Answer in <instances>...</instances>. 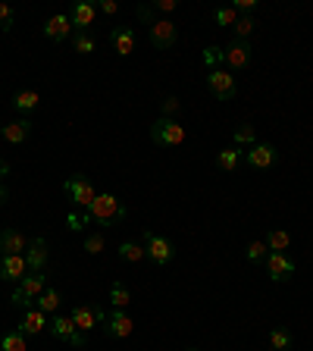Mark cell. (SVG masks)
I'll return each mask as SVG.
<instances>
[{"label": "cell", "instance_id": "cell-1", "mask_svg": "<svg viewBox=\"0 0 313 351\" xmlns=\"http://www.w3.org/2000/svg\"><path fill=\"white\" fill-rule=\"evenodd\" d=\"M88 217H91V223H97V226H113V223L125 219V207L116 195H97L95 204L88 207Z\"/></svg>", "mask_w": 313, "mask_h": 351}, {"label": "cell", "instance_id": "cell-2", "mask_svg": "<svg viewBox=\"0 0 313 351\" xmlns=\"http://www.w3.org/2000/svg\"><path fill=\"white\" fill-rule=\"evenodd\" d=\"M44 289H47V276H44V273H29V276L16 285V292L10 295V304L19 307V311H29V307H35V301L41 298Z\"/></svg>", "mask_w": 313, "mask_h": 351}, {"label": "cell", "instance_id": "cell-3", "mask_svg": "<svg viewBox=\"0 0 313 351\" xmlns=\"http://www.w3.org/2000/svg\"><path fill=\"white\" fill-rule=\"evenodd\" d=\"M63 189H66V195H69V201H73L75 210H88V207L95 204V197H97L91 179H88V176H82V173L69 176V179L63 182Z\"/></svg>", "mask_w": 313, "mask_h": 351}, {"label": "cell", "instance_id": "cell-4", "mask_svg": "<svg viewBox=\"0 0 313 351\" xmlns=\"http://www.w3.org/2000/svg\"><path fill=\"white\" fill-rule=\"evenodd\" d=\"M151 141H157V145H163V147L182 145V141H185V125L175 123V119L160 117L157 123L151 125Z\"/></svg>", "mask_w": 313, "mask_h": 351}, {"label": "cell", "instance_id": "cell-5", "mask_svg": "<svg viewBox=\"0 0 313 351\" xmlns=\"http://www.w3.org/2000/svg\"><path fill=\"white\" fill-rule=\"evenodd\" d=\"M207 88L216 101H232L238 95V85H235V75L229 69H210L207 73Z\"/></svg>", "mask_w": 313, "mask_h": 351}, {"label": "cell", "instance_id": "cell-6", "mask_svg": "<svg viewBox=\"0 0 313 351\" xmlns=\"http://www.w3.org/2000/svg\"><path fill=\"white\" fill-rule=\"evenodd\" d=\"M141 239H145L147 261H153V263H157V267H166V263L175 257L173 241H169V239H163V235H157V232H145V235H141Z\"/></svg>", "mask_w": 313, "mask_h": 351}, {"label": "cell", "instance_id": "cell-7", "mask_svg": "<svg viewBox=\"0 0 313 351\" xmlns=\"http://www.w3.org/2000/svg\"><path fill=\"white\" fill-rule=\"evenodd\" d=\"M251 41H238V38H232V41L226 44V47H223V63L229 66V73H232V69H248L251 66Z\"/></svg>", "mask_w": 313, "mask_h": 351}, {"label": "cell", "instance_id": "cell-8", "mask_svg": "<svg viewBox=\"0 0 313 351\" xmlns=\"http://www.w3.org/2000/svg\"><path fill=\"white\" fill-rule=\"evenodd\" d=\"M29 263H25V254H0V279L3 282H16L29 276Z\"/></svg>", "mask_w": 313, "mask_h": 351}, {"label": "cell", "instance_id": "cell-9", "mask_svg": "<svg viewBox=\"0 0 313 351\" xmlns=\"http://www.w3.org/2000/svg\"><path fill=\"white\" fill-rule=\"evenodd\" d=\"M73 323H75V329H82V332H91L95 326H103L107 323V314H103L97 304H79V307H73Z\"/></svg>", "mask_w": 313, "mask_h": 351}, {"label": "cell", "instance_id": "cell-10", "mask_svg": "<svg viewBox=\"0 0 313 351\" xmlns=\"http://www.w3.org/2000/svg\"><path fill=\"white\" fill-rule=\"evenodd\" d=\"M276 160H279V151L273 145H266V141H257V145H251L245 151V163L254 169H270L276 167Z\"/></svg>", "mask_w": 313, "mask_h": 351}, {"label": "cell", "instance_id": "cell-11", "mask_svg": "<svg viewBox=\"0 0 313 351\" xmlns=\"http://www.w3.org/2000/svg\"><path fill=\"white\" fill-rule=\"evenodd\" d=\"M263 263H266V276H270L273 282H288V279L295 276V261L288 254H276V251H270Z\"/></svg>", "mask_w": 313, "mask_h": 351}, {"label": "cell", "instance_id": "cell-12", "mask_svg": "<svg viewBox=\"0 0 313 351\" xmlns=\"http://www.w3.org/2000/svg\"><path fill=\"white\" fill-rule=\"evenodd\" d=\"M151 44L157 47V51H169L175 41H179V29H175V22H169V19H157L151 25Z\"/></svg>", "mask_w": 313, "mask_h": 351}, {"label": "cell", "instance_id": "cell-13", "mask_svg": "<svg viewBox=\"0 0 313 351\" xmlns=\"http://www.w3.org/2000/svg\"><path fill=\"white\" fill-rule=\"evenodd\" d=\"M132 329H135V323H132V317L125 314V311H113V314L107 317V323H103V332H107L110 339H129Z\"/></svg>", "mask_w": 313, "mask_h": 351}, {"label": "cell", "instance_id": "cell-14", "mask_svg": "<svg viewBox=\"0 0 313 351\" xmlns=\"http://www.w3.org/2000/svg\"><path fill=\"white\" fill-rule=\"evenodd\" d=\"M29 235L19 232V229H3L0 232V254H25L29 248Z\"/></svg>", "mask_w": 313, "mask_h": 351}, {"label": "cell", "instance_id": "cell-15", "mask_svg": "<svg viewBox=\"0 0 313 351\" xmlns=\"http://www.w3.org/2000/svg\"><path fill=\"white\" fill-rule=\"evenodd\" d=\"M47 261H51V254H47V241H44V239H32L29 248H25V263H29V270L32 273H44Z\"/></svg>", "mask_w": 313, "mask_h": 351}, {"label": "cell", "instance_id": "cell-16", "mask_svg": "<svg viewBox=\"0 0 313 351\" xmlns=\"http://www.w3.org/2000/svg\"><path fill=\"white\" fill-rule=\"evenodd\" d=\"M29 135H32V119L29 117H19V119H13V123H7L3 129H0V138L7 141V145H22Z\"/></svg>", "mask_w": 313, "mask_h": 351}, {"label": "cell", "instance_id": "cell-17", "mask_svg": "<svg viewBox=\"0 0 313 351\" xmlns=\"http://www.w3.org/2000/svg\"><path fill=\"white\" fill-rule=\"evenodd\" d=\"M69 35H73V19H69V16L57 13L44 22V38H47V41H66Z\"/></svg>", "mask_w": 313, "mask_h": 351}, {"label": "cell", "instance_id": "cell-18", "mask_svg": "<svg viewBox=\"0 0 313 351\" xmlns=\"http://www.w3.org/2000/svg\"><path fill=\"white\" fill-rule=\"evenodd\" d=\"M69 19H73L75 32H91V25H95V19H97V7L95 3H88V0H82V3H75L73 7Z\"/></svg>", "mask_w": 313, "mask_h": 351}, {"label": "cell", "instance_id": "cell-19", "mask_svg": "<svg viewBox=\"0 0 313 351\" xmlns=\"http://www.w3.org/2000/svg\"><path fill=\"white\" fill-rule=\"evenodd\" d=\"M110 44H113V51L119 57H129L135 51V32H132V25H119V29L110 32Z\"/></svg>", "mask_w": 313, "mask_h": 351}, {"label": "cell", "instance_id": "cell-20", "mask_svg": "<svg viewBox=\"0 0 313 351\" xmlns=\"http://www.w3.org/2000/svg\"><path fill=\"white\" fill-rule=\"evenodd\" d=\"M19 329L25 332V336H41L44 329H47V314H44V311H38V307H29V311L22 314Z\"/></svg>", "mask_w": 313, "mask_h": 351}, {"label": "cell", "instance_id": "cell-21", "mask_svg": "<svg viewBox=\"0 0 313 351\" xmlns=\"http://www.w3.org/2000/svg\"><path fill=\"white\" fill-rule=\"evenodd\" d=\"M47 329L53 332V339H60V342H69V339L79 332L73 323V317H63V314H53V320L47 323Z\"/></svg>", "mask_w": 313, "mask_h": 351}, {"label": "cell", "instance_id": "cell-22", "mask_svg": "<svg viewBox=\"0 0 313 351\" xmlns=\"http://www.w3.org/2000/svg\"><path fill=\"white\" fill-rule=\"evenodd\" d=\"M241 160H245V151H241V147H235V145L216 154V167H219V169H226V173L238 169V167H241Z\"/></svg>", "mask_w": 313, "mask_h": 351}, {"label": "cell", "instance_id": "cell-23", "mask_svg": "<svg viewBox=\"0 0 313 351\" xmlns=\"http://www.w3.org/2000/svg\"><path fill=\"white\" fill-rule=\"evenodd\" d=\"M60 304H63V298H60V292H57V289H44V292H41V298L35 301V307H38V311H44V314H47V317H51V314H57V311H60Z\"/></svg>", "mask_w": 313, "mask_h": 351}, {"label": "cell", "instance_id": "cell-24", "mask_svg": "<svg viewBox=\"0 0 313 351\" xmlns=\"http://www.w3.org/2000/svg\"><path fill=\"white\" fill-rule=\"evenodd\" d=\"M263 241H266V248H270V251H276V254H285V251H288V245H292V235L285 232V229H270Z\"/></svg>", "mask_w": 313, "mask_h": 351}, {"label": "cell", "instance_id": "cell-25", "mask_svg": "<svg viewBox=\"0 0 313 351\" xmlns=\"http://www.w3.org/2000/svg\"><path fill=\"white\" fill-rule=\"evenodd\" d=\"M38 104H41V95H38V91H32V88H25V91H16V97H13V107L19 110V113H32Z\"/></svg>", "mask_w": 313, "mask_h": 351}, {"label": "cell", "instance_id": "cell-26", "mask_svg": "<svg viewBox=\"0 0 313 351\" xmlns=\"http://www.w3.org/2000/svg\"><path fill=\"white\" fill-rule=\"evenodd\" d=\"M145 257H147V251L141 241H123V245H119V261L138 263V261H145Z\"/></svg>", "mask_w": 313, "mask_h": 351}, {"label": "cell", "instance_id": "cell-27", "mask_svg": "<svg viewBox=\"0 0 313 351\" xmlns=\"http://www.w3.org/2000/svg\"><path fill=\"white\" fill-rule=\"evenodd\" d=\"M0 351H29L25 332H22V329H10L7 336L0 339Z\"/></svg>", "mask_w": 313, "mask_h": 351}, {"label": "cell", "instance_id": "cell-28", "mask_svg": "<svg viewBox=\"0 0 313 351\" xmlns=\"http://www.w3.org/2000/svg\"><path fill=\"white\" fill-rule=\"evenodd\" d=\"M110 304L116 307V311H125V307L132 304V292L125 282H113V289H110Z\"/></svg>", "mask_w": 313, "mask_h": 351}, {"label": "cell", "instance_id": "cell-29", "mask_svg": "<svg viewBox=\"0 0 313 351\" xmlns=\"http://www.w3.org/2000/svg\"><path fill=\"white\" fill-rule=\"evenodd\" d=\"M251 145H257V132L251 123H241L235 129V147H251Z\"/></svg>", "mask_w": 313, "mask_h": 351}, {"label": "cell", "instance_id": "cell-30", "mask_svg": "<svg viewBox=\"0 0 313 351\" xmlns=\"http://www.w3.org/2000/svg\"><path fill=\"white\" fill-rule=\"evenodd\" d=\"M73 47H75V53H95V47H97V41L91 38V32H75V38H73Z\"/></svg>", "mask_w": 313, "mask_h": 351}, {"label": "cell", "instance_id": "cell-31", "mask_svg": "<svg viewBox=\"0 0 313 351\" xmlns=\"http://www.w3.org/2000/svg\"><path fill=\"white\" fill-rule=\"evenodd\" d=\"M270 348L273 351H288L292 348V332H288V329H273L270 332Z\"/></svg>", "mask_w": 313, "mask_h": 351}, {"label": "cell", "instance_id": "cell-32", "mask_svg": "<svg viewBox=\"0 0 313 351\" xmlns=\"http://www.w3.org/2000/svg\"><path fill=\"white\" fill-rule=\"evenodd\" d=\"M103 245H107V235H103V232H88L85 241H82V248H85L88 254H101Z\"/></svg>", "mask_w": 313, "mask_h": 351}, {"label": "cell", "instance_id": "cell-33", "mask_svg": "<svg viewBox=\"0 0 313 351\" xmlns=\"http://www.w3.org/2000/svg\"><path fill=\"white\" fill-rule=\"evenodd\" d=\"M232 29H235V38H238V41H248V35L257 29V22H254V16H238V22H235Z\"/></svg>", "mask_w": 313, "mask_h": 351}, {"label": "cell", "instance_id": "cell-34", "mask_svg": "<svg viewBox=\"0 0 313 351\" xmlns=\"http://www.w3.org/2000/svg\"><path fill=\"white\" fill-rule=\"evenodd\" d=\"M266 254H270V248H266V241H251L248 245V251H245V257H248L251 263H260V261H266Z\"/></svg>", "mask_w": 313, "mask_h": 351}, {"label": "cell", "instance_id": "cell-35", "mask_svg": "<svg viewBox=\"0 0 313 351\" xmlns=\"http://www.w3.org/2000/svg\"><path fill=\"white\" fill-rule=\"evenodd\" d=\"M88 223H91V217H88V210H73V213H69V217H66V226H69V229H73V232H82V229H85L88 226Z\"/></svg>", "mask_w": 313, "mask_h": 351}, {"label": "cell", "instance_id": "cell-36", "mask_svg": "<svg viewBox=\"0 0 313 351\" xmlns=\"http://www.w3.org/2000/svg\"><path fill=\"white\" fill-rule=\"evenodd\" d=\"M213 19H216V25H235V22H238V10L235 7H219Z\"/></svg>", "mask_w": 313, "mask_h": 351}, {"label": "cell", "instance_id": "cell-37", "mask_svg": "<svg viewBox=\"0 0 313 351\" xmlns=\"http://www.w3.org/2000/svg\"><path fill=\"white\" fill-rule=\"evenodd\" d=\"M201 60H204V66H210V69H219V63H223V51H219V47H207V51L201 53Z\"/></svg>", "mask_w": 313, "mask_h": 351}, {"label": "cell", "instance_id": "cell-38", "mask_svg": "<svg viewBox=\"0 0 313 351\" xmlns=\"http://www.w3.org/2000/svg\"><path fill=\"white\" fill-rule=\"evenodd\" d=\"M13 29V7L0 3V32H10Z\"/></svg>", "mask_w": 313, "mask_h": 351}, {"label": "cell", "instance_id": "cell-39", "mask_svg": "<svg viewBox=\"0 0 313 351\" xmlns=\"http://www.w3.org/2000/svg\"><path fill=\"white\" fill-rule=\"evenodd\" d=\"M97 10H101L103 16H116L119 13V3H116V0H101V3H97Z\"/></svg>", "mask_w": 313, "mask_h": 351}, {"label": "cell", "instance_id": "cell-40", "mask_svg": "<svg viewBox=\"0 0 313 351\" xmlns=\"http://www.w3.org/2000/svg\"><path fill=\"white\" fill-rule=\"evenodd\" d=\"M179 107H182V101H179V97H166V101H163V117H173V113H175V110H179Z\"/></svg>", "mask_w": 313, "mask_h": 351}, {"label": "cell", "instance_id": "cell-41", "mask_svg": "<svg viewBox=\"0 0 313 351\" xmlns=\"http://www.w3.org/2000/svg\"><path fill=\"white\" fill-rule=\"evenodd\" d=\"M151 7H153V13H173V10H175V0H153Z\"/></svg>", "mask_w": 313, "mask_h": 351}, {"label": "cell", "instance_id": "cell-42", "mask_svg": "<svg viewBox=\"0 0 313 351\" xmlns=\"http://www.w3.org/2000/svg\"><path fill=\"white\" fill-rule=\"evenodd\" d=\"M138 19L147 22V25H153V22H157V13H153V7H138Z\"/></svg>", "mask_w": 313, "mask_h": 351}, {"label": "cell", "instance_id": "cell-43", "mask_svg": "<svg viewBox=\"0 0 313 351\" xmlns=\"http://www.w3.org/2000/svg\"><path fill=\"white\" fill-rule=\"evenodd\" d=\"M85 342H88V332H82V329H79V332H75V336L69 339V342H66V345H73V348H82V345H85Z\"/></svg>", "mask_w": 313, "mask_h": 351}, {"label": "cell", "instance_id": "cell-44", "mask_svg": "<svg viewBox=\"0 0 313 351\" xmlns=\"http://www.w3.org/2000/svg\"><path fill=\"white\" fill-rule=\"evenodd\" d=\"M10 176V163L7 160H0V185H3V179Z\"/></svg>", "mask_w": 313, "mask_h": 351}, {"label": "cell", "instance_id": "cell-45", "mask_svg": "<svg viewBox=\"0 0 313 351\" xmlns=\"http://www.w3.org/2000/svg\"><path fill=\"white\" fill-rule=\"evenodd\" d=\"M7 201V185H0V204Z\"/></svg>", "mask_w": 313, "mask_h": 351}, {"label": "cell", "instance_id": "cell-46", "mask_svg": "<svg viewBox=\"0 0 313 351\" xmlns=\"http://www.w3.org/2000/svg\"><path fill=\"white\" fill-rule=\"evenodd\" d=\"M188 351H197V348H188Z\"/></svg>", "mask_w": 313, "mask_h": 351}]
</instances>
